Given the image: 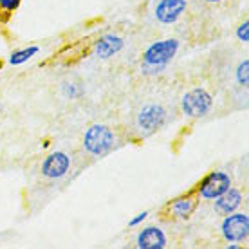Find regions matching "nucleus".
Wrapping results in <instances>:
<instances>
[{"label": "nucleus", "mask_w": 249, "mask_h": 249, "mask_svg": "<svg viewBox=\"0 0 249 249\" xmlns=\"http://www.w3.org/2000/svg\"><path fill=\"white\" fill-rule=\"evenodd\" d=\"M166 121H168V110L162 105L148 103L137 112L136 126L141 136L148 137L152 134H156L157 130H161L162 126L166 124Z\"/></svg>", "instance_id": "7ed1b4c3"}, {"label": "nucleus", "mask_w": 249, "mask_h": 249, "mask_svg": "<svg viewBox=\"0 0 249 249\" xmlns=\"http://www.w3.org/2000/svg\"><path fill=\"white\" fill-rule=\"evenodd\" d=\"M22 0H0V13H6V15H11L20 7Z\"/></svg>", "instance_id": "dca6fc26"}, {"label": "nucleus", "mask_w": 249, "mask_h": 249, "mask_svg": "<svg viewBox=\"0 0 249 249\" xmlns=\"http://www.w3.org/2000/svg\"><path fill=\"white\" fill-rule=\"evenodd\" d=\"M148 215H150L148 212H141V213H139V215H136V217L132 218L130 222H128V226H130V228H137V226H139V224H143L144 220L148 218Z\"/></svg>", "instance_id": "a211bd4d"}, {"label": "nucleus", "mask_w": 249, "mask_h": 249, "mask_svg": "<svg viewBox=\"0 0 249 249\" xmlns=\"http://www.w3.org/2000/svg\"><path fill=\"white\" fill-rule=\"evenodd\" d=\"M0 110H2V105H0Z\"/></svg>", "instance_id": "aec40b11"}, {"label": "nucleus", "mask_w": 249, "mask_h": 249, "mask_svg": "<svg viewBox=\"0 0 249 249\" xmlns=\"http://www.w3.org/2000/svg\"><path fill=\"white\" fill-rule=\"evenodd\" d=\"M170 215L175 218H190L197 208V200L190 197V195H184V197H177L170 202Z\"/></svg>", "instance_id": "f8f14e48"}, {"label": "nucleus", "mask_w": 249, "mask_h": 249, "mask_svg": "<svg viewBox=\"0 0 249 249\" xmlns=\"http://www.w3.org/2000/svg\"><path fill=\"white\" fill-rule=\"evenodd\" d=\"M136 246L139 249H164L168 246V238L164 231L157 226H148L139 231L136 238Z\"/></svg>", "instance_id": "1a4fd4ad"}, {"label": "nucleus", "mask_w": 249, "mask_h": 249, "mask_svg": "<svg viewBox=\"0 0 249 249\" xmlns=\"http://www.w3.org/2000/svg\"><path fill=\"white\" fill-rule=\"evenodd\" d=\"M242 200H244V195L240 190L237 188H230V190H226L220 197L213 200V210L217 215L220 217H226V215H230V213L237 212L238 208L242 206Z\"/></svg>", "instance_id": "9d476101"}, {"label": "nucleus", "mask_w": 249, "mask_h": 249, "mask_svg": "<svg viewBox=\"0 0 249 249\" xmlns=\"http://www.w3.org/2000/svg\"><path fill=\"white\" fill-rule=\"evenodd\" d=\"M212 107H213V96L202 87L188 90L181 100L182 112L186 114L188 118H193V119L208 116L210 110H212Z\"/></svg>", "instance_id": "20e7f679"}, {"label": "nucleus", "mask_w": 249, "mask_h": 249, "mask_svg": "<svg viewBox=\"0 0 249 249\" xmlns=\"http://www.w3.org/2000/svg\"><path fill=\"white\" fill-rule=\"evenodd\" d=\"M230 188H231L230 174L220 172V170H215V172H210V174L199 182L197 193H199V197L202 200H215L217 197H220L226 190H230Z\"/></svg>", "instance_id": "423d86ee"}, {"label": "nucleus", "mask_w": 249, "mask_h": 249, "mask_svg": "<svg viewBox=\"0 0 249 249\" xmlns=\"http://www.w3.org/2000/svg\"><path fill=\"white\" fill-rule=\"evenodd\" d=\"M124 47V40L118 35H105L94 44V54L100 60H108L121 53Z\"/></svg>", "instance_id": "9b49d317"}, {"label": "nucleus", "mask_w": 249, "mask_h": 249, "mask_svg": "<svg viewBox=\"0 0 249 249\" xmlns=\"http://www.w3.org/2000/svg\"><path fill=\"white\" fill-rule=\"evenodd\" d=\"M237 38L240 40V42H244V44H248L249 42V22L248 20L237 27Z\"/></svg>", "instance_id": "f3484780"}, {"label": "nucleus", "mask_w": 249, "mask_h": 249, "mask_svg": "<svg viewBox=\"0 0 249 249\" xmlns=\"http://www.w3.org/2000/svg\"><path fill=\"white\" fill-rule=\"evenodd\" d=\"M235 78H237V81L240 83V85H248L249 83V60H244L240 65L237 67V72H235Z\"/></svg>", "instance_id": "4468645a"}, {"label": "nucleus", "mask_w": 249, "mask_h": 249, "mask_svg": "<svg viewBox=\"0 0 249 249\" xmlns=\"http://www.w3.org/2000/svg\"><path fill=\"white\" fill-rule=\"evenodd\" d=\"M220 233L228 242H244L249 237V215L242 212H233L222 218Z\"/></svg>", "instance_id": "39448f33"}, {"label": "nucleus", "mask_w": 249, "mask_h": 249, "mask_svg": "<svg viewBox=\"0 0 249 249\" xmlns=\"http://www.w3.org/2000/svg\"><path fill=\"white\" fill-rule=\"evenodd\" d=\"M36 54H38L36 45H31V47H25V49H20V51H13L11 56H9V63L17 67V65L25 63L27 60H31V58L36 56Z\"/></svg>", "instance_id": "ddd939ff"}, {"label": "nucleus", "mask_w": 249, "mask_h": 249, "mask_svg": "<svg viewBox=\"0 0 249 249\" xmlns=\"http://www.w3.org/2000/svg\"><path fill=\"white\" fill-rule=\"evenodd\" d=\"M204 2H210V4H218V2H224V0H204Z\"/></svg>", "instance_id": "6ab92c4d"}, {"label": "nucleus", "mask_w": 249, "mask_h": 249, "mask_svg": "<svg viewBox=\"0 0 249 249\" xmlns=\"http://www.w3.org/2000/svg\"><path fill=\"white\" fill-rule=\"evenodd\" d=\"M63 96L65 98H71V100H78L81 94H83V89L76 83H63Z\"/></svg>", "instance_id": "2eb2a0df"}, {"label": "nucleus", "mask_w": 249, "mask_h": 249, "mask_svg": "<svg viewBox=\"0 0 249 249\" xmlns=\"http://www.w3.org/2000/svg\"><path fill=\"white\" fill-rule=\"evenodd\" d=\"M71 168V157L65 152H53L42 162V175L47 179H62Z\"/></svg>", "instance_id": "6e6552de"}, {"label": "nucleus", "mask_w": 249, "mask_h": 249, "mask_svg": "<svg viewBox=\"0 0 249 249\" xmlns=\"http://www.w3.org/2000/svg\"><path fill=\"white\" fill-rule=\"evenodd\" d=\"M188 9L186 0H159L156 9H154V17L159 24L172 25L181 18L184 11Z\"/></svg>", "instance_id": "0eeeda50"}, {"label": "nucleus", "mask_w": 249, "mask_h": 249, "mask_svg": "<svg viewBox=\"0 0 249 249\" xmlns=\"http://www.w3.org/2000/svg\"><path fill=\"white\" fill-rule=\"evenodd\" d=\"M83 150L92 157L107 156L116 144V136L107 124H92L83 134Z\"/></svg>", "instance_id": "f03ea898"}, {"label": "nucleus", "mask_w": 249, "mask_h": 249, "mask_svg": "<svg viewBox=\"0 0 249 249\" xmlns=\"http://www.w3.org/2000/svg\"><path fill=\"white\" fill-rule=\"evenodd\" d=\"M181 42L177 38H166L154 42L146 47L143 53V62H141V72L144 76H157L168 69L170 62L179 53Z\"/></svg>", "instance_id": "f257e3e1"}]
</instances>
